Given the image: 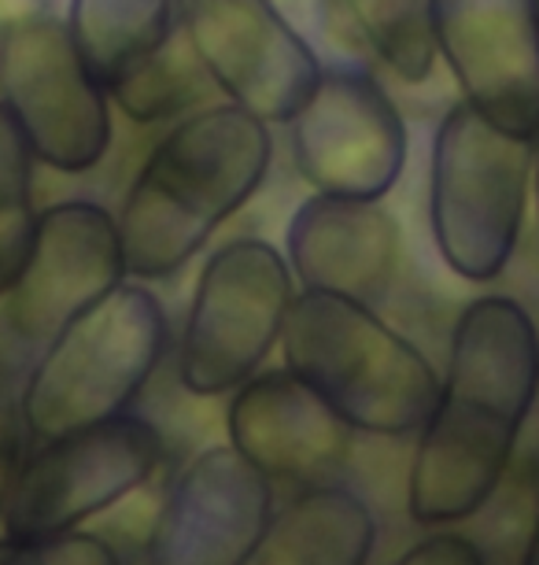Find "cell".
<instances>
[{"mask_svg":"<svg viewBox=\"0 0 539 565\" xmlns=\"http://www.w3.org/2000/svg\"><path fill=\"white\" fill-rule=\"evenodd\" d=\"M300 34L319 49V56L325 60L330 41H336V15L344 12L341 0H270Z\"/></svg>","mask_w":539,"mask_h":565,"instance_id":"7402d4cb","label":"cell"},{"mask_svg":"<svg viewBox=\"0 0 539 565\" xmlns=\"http://www.w3.org/2000/svg\"><path fill=\"white\" fill-rule=\"evenodd\" d=\"M536 141L495 130L454 100L432 134L429 230L443 266L462 281L503 277L525 230Z\"/></svg>","mask_w":539,"mask_h":565,"instance_id":"5b68a950","label":"cell"},{"mask_svg":"<svg viewBox=\"0 0 539 565\" xmlns=\"http://www.w3.org/2000/svg\"><path fill=\"white\" fill-rule=\"evenodd\" d=\"M536 8H539V0H536Z\"/></svg>","mask_w":539,"mask_h":565,"instance_id":"484cf974","label":"cell"},{"mask_svg":"<svg viewBox=\"0 0 539 565\" xmlns=\"http://www.w3.org/2000/svg\"><path fill=\"white\" fill-rule=\"evenodd\" d=\"M281 359L366 436H414L440 399V373L425 351L369 303L347 296L300 289L284 322Z\"/></svg>","mask_w":539,"mask_h":565,"instance_id":"3957f363","label":"cell"},{"mask_svg":"<svg viewBox=\"0 0 539 565\" xmlns=\"http://www.w3.org/2000/svg\"><path fill=\"white\" fill-rule=\"evenodd\" d=\"M392 565H488L481 547L459 532H436V536L414 543L407 554H399Z\"/></svg>","mask_w":539,"mask_h":565,"instance_id":"603a6c76","label":"cell"},{"mask_svg":"<svg viewBox=\"0 0 539 565\" xmlns=\"http://www.w3.org/2000/svg\"><path fill=\"white\" fill-rule=\"evenodd\" d=\"M377 518L344 484H314L281 507L237 565H366Z\"/></svg>","mask_w":539,"mask_h":565,"instance_id":"2e32d148","label":"cell"},{"mask_svg":"<svg viewBox=\"0 0 539 565\" xmlns=\"http://www.w3.org/2000/svg\"><path fill=\"white\" fill-rule=\"evenodd\" d=\"M229 444L273 481H314L347 455L352 425L289 366L259 370L226 407Z\"/></svg>","mask_w":539,"mask_h":565,"instance_id":"9a60e30c","label":"cell"},{"mask_svg":"<svg viewBox=\"0 0 539 565\" xmlns=\"http://www.w3.org/2000/svg\"><path fill=\"white\" fill-rule=\"evenodd\" d=\"M182 0H67V26L82 60L108 85L174 38Z\"/></svg>","mask_w":539,"mask_h":565,"instance_id":"e0dca14e","label":"cell"},{"mask_svg":"<svg viewBox=\"0 0 539 565\" xmlns=\"http://www.w3.org/2000/svg\"><path fill=\"white\" fill-rule=\"evenodd\" d=\"M532 196H536V241H539V141H536V174H532Z\"/></svg>","mask_w":539,"mask_h":565,"instance_id":"d4e9b609","label":"cell"},{"mask_svg":"<svg viewBox=\"0 0 539 565\" xmlns=\"http://www.w3.org/2000/svg\"><path fill=\"white\" fill-rule=\"evenodd\" d=\"M273 477L234 444L177 469L144 540V565H237L273 518Z\"/></svg>","mask_w":539,"mask_h":565,"instance_id":"4fadbf2b","label":"cell"},{"mask_svg":"<svg viewBox=\"0 0 539 565\" xmlns=\"http://www.w3.org/2000/svg\"><path fill=\"white\" fill-rule=\"evenodd\" d=\"M403 233L380 200L311 193L284 226V259L306 292L377 307L399 270Z\"/></svg>","mask_w":539,"mask_h":565,"instance_id":"5bb4252c","label":"cell"},{"mask_svg":"<svg viewBox=\"0 0 539 565\" xmlns=\"http://www.w3.org/2000/svg\"><path fill=\"white\" fill-rule=\"evenodd\" d=\"M34 163L19 122L0 108V285L19 274L41 215L34 211Z\"/></svg>","mask_w":539,"mask_h":565,"instance_id":"ffe728a7","label":"cell"},{"mask_svg":"<svg viewBox=\"0 0 539 565\" xmlns=\"http://www.w3.org/2000/svg\"><path fill=\"white\" fill-rule=\"evenodd\" d=\"M436 56L495 130L539 141V8L536 0H432Z\"/></svg>","mask_w":539,"mask_h":565,"instance_id":"7c38bea8","label":"cell"},{"mask_svg":"<svg viewBox=\"0 0 539 565\" xmlns=\"http://www.w3.org/2000/svg\"><path fill=\"white\" fill-rule=\"evenodd\" d=\"M0 89V108L19 122L37 163L60 174H86L108 156L115 137L111 93L82 60L67 15H4Z\"/></svg>","mask_w":539,"mask_h":565,"instance_id":"52a82bcc","label":"cell"},{"mask_svg":"<svg viewBox=\"0 0 539 565\" xmlns=\"http://www.w3.org/2000/svg\"><path fill=\"white\" fill-rule=\"evenodd\" d=\"M358 41L399 82H425L436 71L432 0H341Z\"/></svg>","mask_w":539,"mask_h":565,"instance_id":"d6986e66","label":"cell"},{"mask_svg":"<svg viewBox=\"0 0 539 565\" xmlns=\"http://www.w3.org/2000/svg\"><path fill=\"white\" fill-rule=\"evenodd\" d=\"M0 547H4L0 565H122L108 540L78 529L56 532V536L0 543Z\"/></svg>","mask_w":539,"mask_h":565,"instance_id":"44dd1931","label":"cell"},{"mask_svg":"<svg viewBox=\"0 0 539 565\" xmlns=\"http://www.w3.org/2000/svg\"><path fill=\"white\" fill-rule=\"evenodd\" d=\"M207 71L200 56L182 34V26L174 30V38L144 56L137 67H130L119 82L111 85V104L119 108L130 122L155 126L166 119H177L193 104L204 100L207 89Z\"/></svg>","mask_w":539,"mask_h":565,"instance_id":"ac0fdd59","label":"cell"},{"mask_svg":"<svg viewBox=\"0 0 539 565\" xmlns=\"http://www.w3.org/2000/svg\"><path fill=\"white\" fill-rule=\"evenodd\" d=\"M166 344L171 322L160 296L141 281L119 285L30 362L15 403L30 440L45 444L126 414L160 370Z\"/></svg>","mask_w":539,"mask_h":565,"instance_id":"277c9868","label":"cell"},{"mask_svg":"<svg viewBox=\"0 0 539 565\" xmlns=\"http://www.w3.org/2000/svg\"><path fill=\"white\" fill-rule=\"evenodd\" d=\"M177 23L229 104L284 126L319 85L325 60L270 0H182Z\"/></svg>","mask_w":539,"mask_h":565,"instance_id":"8fae6325","label":"cell"},{"mask_svg":"<svg viewBox=\"0 0 539 565\" xmlns=\"http://www.w3.org/2000/svg\"><path fill=\"white\" fill-rule=\"evenodd\" d=\"M521 565H539V518H536V525H532V532H528V543H525Z\"/></svg>","mask_w":539,"mask_h":565,"instance_id":"cb8c5ba5","label":"cell"},{"mask_svg":"<svg viewBox=\"0 0 539 565\" xmlns=\"http://www.w3.org/2000/svg\"><path fill=\"white\" fill-rule=\"evenodd\" d=\"M539 396V329L514 296H477L451 329L440 399L418 433L407 510L418 525L466 521L499 492Z\"/></svg>","mask_w":539,"mask_h":565,"instance_id":"6da1fadb","label":"cell"},{"mask_svg":"<svg viewBox=\"0 0 539 565\" xmlns=\"http://www.w3.org/2000/svg\"><path fill=\"white\" fill-rule=\"evenodd\" d=\"M130 266L119 215L89 200H63L37 215L26 259L0 285L8 355H41L74 318L126 285Z\"/></svg>","mask_w":539,"mask_h":565,"instance_id":"9c48e42d","label":"cell"},{"mask_svg":"<svg viewBox=\"0 0 539 565\" xmlns=\"http://www.w3.org/2000/svg\"><path fill=\"white\" fill-rule=\"evenodd\" d=\"M284 248L237 237L207 255L177 340V381L193 396H226L259 373L281 344L295 303Z\"/></svg>","mask_w":539,"mask_h":565,"instance_id":"8992f818","label":"cell"},{"mask_svg":"<svg viewBox=\"0 0 539 565\" xmlns=\"http://www.w3.org/2000/svg\"><path fill=\"white\" fill-rule=\"evenodd\" d=\"M284 126L292 167L314 193L385 200L403 178L407 122L377 74L352 56L325 60L314 93Z\"/></svg>","mask_w":539,"mask_h":565,"instance_id":"30bf717a","label":"cell"},{"mask_svg":"<svg viewBox=\"0 0 539 565\" xmlns=\"http://www.w3.org/2000/svg\"><path fill=\"white\" fill-rule=\"evenodd\" d=\"M163 455L160 429L137 414L45 440L8 477L0 536L19 543L78 529L152 481Z\"/></svg>","mask_w":539,"mask_h":565,"instance_id":"ba28073f","label":"cell"},{"mask_svg":"<svg viewBox=\"0 0 539 565\" xmlns=\"http://www.w3.org/2000/svg\"><path fill=\"white\" fill-rule=\"evenodd\" d=\"M273 163L267 119L211 104L160 137L119 207L126 266L137 281L185 270L262 189Z\"/></svg>","mask_w":539,"mask_h":565,"instance_id":"7a4b0ae2","label":"cell"}]
</instances>
